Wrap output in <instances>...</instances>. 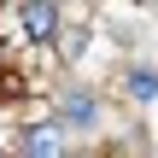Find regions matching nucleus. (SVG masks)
I'll list each match as a JSON object with an SVG mask.
<instances>
[{"instance_id": "obj_1", "label": "nucleus", "mask_w": 158, "mask_h": 158, "mask_svg": "<svg viewBox=\"0 0 158 158\" xmlns=\"http://www.w3.org/2000/svg\"><path fill=\"white\" fill-rule=\"evenodd\" d=\"M59 35V6L53 0H0V41H53Z\"/></svg>"}, {"instance_id": "obj_2", "label": "nucleus", "mask_w": 158, "mask_h": 158, "mask_svg": "<svg viewBox=\"0 0 158 158\" xmlns=\"http://www.w3.org/2000/svg\"><path fill=\"white\" fill-rule=\"evenodd\" d=\"M18 152H23V158H64V129H59V123H35V129H23Z\"/></svg>"}, {"instance_id": "obj_3", "label": "nucleus", "mask_w": 158, "mask_h": 158, "mask_svg": "<svg viewBox=\"0 0 158 158\" xmlns=\"http://www.w3.org/2000/svg\"><path fill=\"white\" fill-rule=\"evenodd\" d=\"M59 117H64L70 129H94V123H100V106H94L88 94H64V100H59Z\"/></svg>"}, {"instance_id": "obj_4", "label": "nucleus", "mask_w": 158, "mask_h": 158, "mask_svg": "<svg viewBox=\"0 0 158 158\" xmlns=\"http://www.w3.org/2000/svg\"><path fill=\"white\" fill-rule=\"evenodd\" d=\"M129 94L135 100H158V70H129Z\"/></svg>"}]
</instances>
